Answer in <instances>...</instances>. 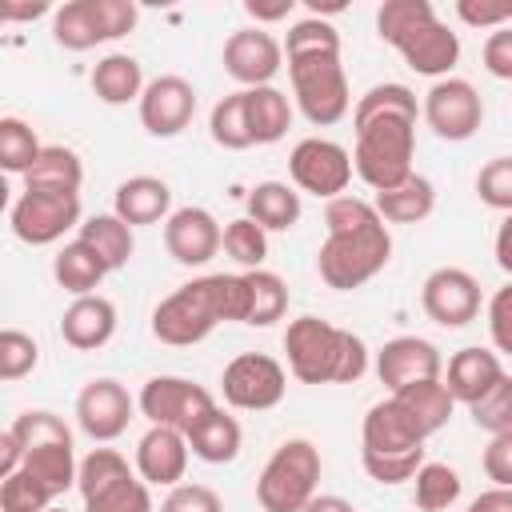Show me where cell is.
Returning a JSON list of instances; mask_svg holds the SVG:
<instances>
[{
  "label": "cell",
  "instance_id": "36",
  "mask_svg": "<svg viewBox=\"0 0 512 512\" xmlns=\"http://www.w3.org/2000/svg\"><path fill=\"white\" fill-rule=\"evenodd\" d=\"M128 476H136V472L128 468V460H124L116 448H92V452L80 460V472H76L80 500H96L100 492L124 484Z\"/></svg>",
  "mask_w": 512,
  "mask_h": 512
},
{
  "label": "cell",
  "instance_id": "54",
  "mask_svg": "<svg viewBox=\"0 0 512 512\" xmlns=\"http://www.w3.org/2000/svg\"><path fill=\"white\" fill-rule=\"evenodd\" d=\"M472 508L476 512H512V488H488V492H480L476 500H472Z\"/></svg>",
  "mask_w": 512,
  "mask_h": 512
},
{
  "label": "cell",
  "instance_id": "8",
  "mask_svg": "<svg viewBox=\"0 0 512 512\" xmlns=\"http://www.w3.org/2000/svg\"><path fill=\"white\" fill-rule=\"evenodd\" d=\"M288 80H292L296 108L304 112L308 124L328 128V124H340L348 116L352 92H348V76H344L340 52L288 56Z\"/></svg>",
  "mask_w": 512,
  "mask_h": 512
},
{
  "label": "cell",
  "instance_id": "51",
  "mask_svg": "<svg viewBox=\"0 0 512 512\" xmlns=\"http://www.w3.org/2000/svg\"><path fill=\"white\" fill-rule=\"evenodd\" d=\"M480 60H484L488 76H496V80H512V24L488 32V40H484V48H480Z\"/></svg>",
  "mask_w": 512,
  "mask_h": 512
},
{
  "label": "cell",
  "instance_id": "52",
  "mask_svg": "<svg viewBox=\"0 0 512 512\" xmlns=\"http://www.w3.org/2000/svg\"><path fill=\"white\" fill-rule=\"evenodd\" d=\"M484 476L496 488H512V432H500L484 448Z\"/></svg>",
  "mask_w": 512,
  "mask_h": 512
},
{
  "label": "cell",
  "instance_id": "14",
  "mask_svg": "<svg viewBox=\"0 0 512 512\" xmlns=\"http://www.w3.org/2000/svg\"><path fill=\"white\" fill-rule=\"evenodd\" d=\"M420 116L428 120V128L440 136V140H472L476 128L484 124V100L480 92L460 80V76H444L436 80L428 92H424V104H420Z\"/></svg>",
  "mask_w": 512,
  "mask_h": 512
},
{
  "label": "cell",
  "instance_id": "33",
  "mask_svg": "<svg viewBox=\"0 0 512 512\" xmlns=\"http://www.w3.org/2000/svg\"><path fill=\"white\" fill-rule=\"evenodd\" d=\"M20 468H24L36 484H44L52 496H64V492L76 484L80 460H76L72 440H60V444H36V448H28V456H24Z\"/></svg>",
  "mask_w": 512,
  "mask_h": 512
},
{
  "label": "cell",
  "instance_id": "32",
  "mask_svg": "<svg viewBox=\"0 0 512 512\" xmlns=\"http://www.w3.org/2000/svg\"><path fill=\"white\" fill-rule=\"evenodd\" d=\"M244 104H248V128L256 144H276L284 140V132L292 128V104L276 84L264 88H244Z\"/></svg>",
  "mask_w": 512,
  "mask_h": 512
},
{
  "label": "cell",
  "instance_id": "58",
  "mask_svg": "<svg viewBox=\"0 0 512 512\" xmlns=\"http://www.w3.org/2000/svg\"><path fill=\"white\" fill-rule=\"evenodd\" d=\"M44 512H68V508H60V504H52V508H44Z\"/></svg>",
  "mask_w": 512,
  "mask_h": 512
},
{
  "label": "cell",
  "instance_id": "40",
  "mask_svg": "<svg viewBox=\"0 0 512 512\" xmlns=\"http://www.w3.org/2000/svg\"><path fill=\"white\" fill-rule=\"evenodd\" d=\"M224 252H228L244 272L264 268V260H268V232H264L256 220L236 216V220L224 224Z\"/></svg>",
  "mask_w": 512,
  "mask_h": 512
},
{
  "label": "cell",
  "instance_id": "47",
  "mask_svg": "<svg viewBox=\"0 0 512 512\" xmlns=\"http://www.w3.org/2000/svg\"><path fill=\"white\" fill-rule=\"evenodd\" d=\"M84 512H152V488L140 476H128L96 500H84Z\"/></svg>",
  "mask_w": 512,
  "mask_h": 512
},
{
  "label": "cell",
  "instance_id": "49",
  "mask_svg": "<svg viewBox=\"0 0 512 512\" xmlns=\"http://www.w3.org/2000/svg\"><path fill=\"white\" fill-rule=\"evenodd\" d=\"M456 16L468 28H508L512 24V0H456Z\"/></svg>",
  "mask_w": 512,
  "mask_h": 512
},
{
  "label": "cell",
  "instance_id": "9",
  "mask_svg": "<svg viewBox=\"0 0 512 512\" xmlns=\"http://www.w3.org/2000/svg\"><path fill=\"white\" fill-rule=\"evenodd\" d=\"M136 28L132 0H68L52 12V40L68 52H88L96 44L120 40Z\"/></svg>",
  "mask_w": 512,
  "mask_h": 512
},
{
  "label": "cell",
  "instance_id": "17",
  "mask_svg": "<svg viewBox=\"0 0 512 512\" xmlns=\"http://www.w3.org/2000/svg\"><path fill=\"white\" fill-rule=\"evenodd\" d=\"M284 68V44L264 28H236L224 40V72L244 88H264Z\"/></svg>",
  "mask_w": 512,
  "mask_h": 512
},
{
  "label": "cell",
  "instance_id": "27",
  "mask_svg": "<svg viewBox=\"0 0 512 512\" xmlns=\"http://www.w3.org/2000/svg\"><path fill=\"white\" fill-rule=\"evenodd\" d=\"M392 400L416 420V428H420L424 436L440 432V428L452 420V408H456V396L448 392V384H444L440 376H436V380H416V384L392 392Z\"/></svg>",
  "mask_w": 512,
  "mask_h": 512
},
{
  "label": "cell",
  "instance_id": "50",
  "mask_svg": "<svg viewBox=\"0 0 512 512\" xmlns=\"http://www.w3.org/2000/svg\"><path fill=\"white\" fill-rule=\"evenodd\" d=\"M488 332H492L496 352L512 356V280L504 288H496L488 300Z\"/></svg>",
  "mask_w": 512,
  "mask_h": 512
},
{
  "label": "cell",
  "instance_id": "44",
  "mask_svg": "<svg viewBox=\"0 0 512 512\" xmlns=\"http://www.w3.org/2000/svg\"><path fill=\"white\" fill-rule=\"evenodd\" d=\"M468 412H472V424L484 428L488 436L512 432V376L504 372V380H500L492 392H484Z\"/></svg>",
  "mask_w": 512,
  "mask_h": 512
},
{
  "label": "cell",
  "instance_id": "59",
  "mask_svg": "<svg viewBox=\"0 0 512 512\" xmlns=\"http://www.w3.org/2000/svg\"><path fill=\"white\" fill-rule=\"evenodd\" d=\"M464 512H476V508H472V504H468V508H464Z\"/></svg>",
  "mask_w": 512,
  "mask_h": 512
},
{
  "label": "cell",
  "instance_id": "20",
  "mask_svg": "<svg viewBox=\"0 0 512 512\" xmlns=\"http://www.w3.org/2000/svg\"><path fill=\"white\" fill-rule=\"evenodd\" d=\"M444 372V356L424 336H396L376 352V376L388 392H400L416 380H436Z\"/></svg>",
  "mask_w": 512,
  "mask_h": 512
},
{
  "label": "cell",
  "instance_id": "16",
  "mask_svg": "<svg viewBox=\"0 0 512 512\" xmlns=\"http://www.w3.org/2000/svg\"><path fill=\"white\" fill-rule=\"evenodd\" d=\"M132 412H136V400H132L128 388H124L120 380H112V376L88 380V384L80 388V396H76V424H80L84 436H92V440H100V444L124 436Z\"/></svg>",
  "mask_w": 512,
  "mask_h": 512
},
{
  "label": "cell",
  "instance_id": "12",
  "mask_svg": "<svg viewBox=\"0 0 512 512\" xmlns=\"http://www.w3.org/2000/svg\"><path fill=\"white\" fill-rule=\"evenodd\" d=\"M352 152L336 140L324 136H308L292 148L288 156V176L300 192H312L320 200H336L344 196V188L352 184Z\"/></svg>",
  "mask_w": 512,
  "mask_h": 512
},
{
  "label": "cell",
  "instance_id": "39",
  "mask_svg": "<svg viewBox=\"0 0 512 512\" xmlns=\"http://www.w3.org/2000/svg\"><path fill=\"white\" fill-rule=\"evenodd\" d=\"M40 152H44V144L36 140L32 124H24L20 116H0V164H4V172L24 176Z\"/></svg>",
  "mask_w": 512,
  "mask_h": 512
},
{
  "label": "cell",
  "instance_id": "37",
  "mask_svg": "<svg viewBox=\"0 0 512 512\" xmlns=\"http://www.w3.org/2000/svg\"><path fill=\"white\" fill-rule=\"evenodd\" d=\"M412 484H416V492H412V500H416V508L420 512H448L456 500H460V472L452 468V464H440V460H428L416 476H412Z\"/></svg>",
  "mask_w": 512,
  "mask_h": 512
},
{
  "label": "cell",
  "instance_id": "26",
  "mask_svg": "<svg viewBox=\"0 0 512 512\" xmlns=\"http://www.w3.org/2000/svg\"><path fill=\"white\" fill-rule=\"evenodd\" d=\"M92 92H96V100L100 104H112V108H120V104H140V96H144V68H140V60L136 56H128V52H108L104 60H96V68H92Z\"/></svg>",
  "mask_w": 512,
  "mask_h": 512
},
{
  "label": "cell",
  "instance_id": "6",
  "mask_svg": "<svg viewBox=\"0 0 512 512\" xmlns=\"http://www.w3.org/2000/svg\"><path fill=\"white\" fill-rule=\"evenodd\" d=\"M392 260V236L388 224L380 220V212L356 228H340L328 232L320 252H316V272L328 288L336 292H352L360 284H368L372 276H380Z\"/></svg>",
  "mask_w": 512,
  "mask_h": 512
},
{
  "label": "cell",
  "instance_id": "11",
  "mask_svg": "<svg viewBox=\"0 0 512 512\" xmlns=\"http://www.w3.org/2000/svg\"><path fill=\"white\" fill-rule=\"evenodd\" d=\"M220 392H224V404H232L240 412H268L284 400L288 372L268 352H240L224 364Z\"/></svg>",
  "mask_w": 512,
  "mask_h": 512
},
{
  "label": "cell",
  "instance_id": "41",
  "mask_svg": "<svg viewBox=\"0 0 512 512\" xmlns=\"http://www.w3.org/2000/svg\"><path fill=\"white\" fill-rule=\"evenodd\" d=\"M8 428H12V436L20 440L24 456H28V448H36V444H60V440H72V428L64 424V416L44 412V408H28V412H20Z\"/></svg>",
  "mask_w": 512,
  "mask_h": 512
},
{
  "label": "cell",
  "instance_id": "57",
  "mask_svg": "<svg viewBox=\"0 0 512 512\" xmlns=\"http://www.w3.org/2000/svg\"><path fill=\"white\" fill-rule=\"evenodd\" d=\"M44 12H48V4H4V8H0L4 20H36V16H44Z\"/></svg>",
  "mask_w": 512,
  "mask_h": 512
},
{
  "label": "cell",
  "instance_id": "34",
  "mask_svg": "<svg viewBox=\"0 0 512 512\" xmlns=\"http://www.w3.org/2000/svg\"><path fill=\"white\" fill-rule=\"evenodd\" d=\"M80 184H84V164L64 144H44L36 164L24 172V188H40V192H80Z\"/></svg>",
  "mask_w": 512,
  "mask_h": 512
},
{
  "label": "cell",
  "instance_id": "55",
  "mask_svg": "<svg viewBox=\"0 0 512 512\" xmlns=\"http://www.w3.org/2000/svg\"><path fill=\"white\" fill-rule=\"evenodd\" d=\"M244 12L256 20V28H260V20L264 24H272V20H284L288 12H292V0H280V4H256V0H248L244 4Z\"/></svg>",
  "mask_w": 512,
  "mask_h": 512
},
{
  "label": "cell",
  "instance_id": "2",
  "mask_svg": "<svg viewBox=\"0 0 512 512\" xmlns=\"http://www.w3.org/2000/svg\"><path fill=\"white\" fill-rule=\"evenodd\" d=\"M248 316V288L244 276L208 272L188 284H180L172 296H164L152 312V336L172 348H192L216 332V324H244Z\"/></svg>",
  "mask_w": 512,
  "mask_h": 512
},
{
  "label": "cell",
  "instance_id": "21",
  "mask_svg": "<svg viewBox=\"0 0 512 512\" xmlns=\"http://www.w3.org/2000/svg\"><path fill=\"white\" fill-rule=\"evenodd\" d=\"M188 436L180 428H164L152 424L140 440H136V476L148 488H176L188 472Z\"/></svg>",
  "mask_w": 512,
  "mask_h": 512
},
{
  "label": "cell",
  "instance_id": "46",
  "mask_svg": "<svg viewBox=\"0 0 512 512\" xmlns=\"http://www.w3.org/2000/svg\"><path fill=\"white\" fill-rule=\"evenodd\" d=\"M476 196L504 216L512 212V156H492L476 172Z\"/></svg>",
  "mask_w": 512,
  "mask_h": 512
},
{
  "label": "cell",
  "instance_id": "5",
  "mask_svg": "<svg viewBox=\"0 0 512 512\" xmlns=\"http://www.w3.org/2000/svg\"><path fill=\"white\" fill-rule=\"evenodd\" d=\"M424 432L416 420L388 396L368 408L364 428H360V464L376 484H404L412 480L428 460H424Z\"/></svg>",
  "mask_w": 512,
  "mask_h": 512
},
{
  "label": "cell",
  "instance_id": "1",
  "mask_svg": "<svg viewBox=\"0 0 512 512\" xmlns=\"http://www.w3.org/2000/svg\"><path fill=\"white\" fill-rule=\"evenodd\" d=\"M416 92L408 84H372L352 112V168L372 192H388L412 176L416 156Z\"/></svg>",
  "mask_w": 512,
  "mask_h": 512
},
{
  "label": "cell",
  "instance_id": "56",
  "mask_svg": "<svg viewBox=\"0 0 512 512\" xmlns=\"http://www.w3.org/2000/svg\"><path fill=\"white\" fill-rule=\"evenodd\" d=\"M300 512H356V508H352L344 496H332V492H316V496H312V500H308Z\"/></svg>",
  "mask_w": 512,
  "mask_h": 512
},
{
  "label": "cell",
  "instance_id": "48",
  "mask_svg": "<svg viewBox=\"0 0 512 512\" xmlns=\"http://www.w3.org/2000/svg\"><path fill=\"white\" fill-rule=\"evenodd\" d=\"M160 512H224V500L208 484H176L160 500Z\"/></svg>",
  "mask_w": 512,
  "mask_h": 512
},
{
  "label": "cell",
  "instance_id": "45",
  "mask_svg": "<svg viewBox=\"0 0 512 512\" xmlns=\"http://www.w3.org/2000/svg\"><path fill=\"white\" fill-rule=\"evenodd\" d=\"M40 364V348L28 332L20 328H4L0 332V380H24L32 368Z\"/></svg>",
  "mask_w": 512,
  "mask_h": 512
},
{
  "label": "cell",
  "instance_id": "4",
  "mask_svg": "<svg viewBox=\"0 0 512 512\" xmlns=\"http://www.w3.org/2000/svg\"><path fill=\"white\" fill-rule=\"evenodd\" d=\"M376 32L420 76L444 80L460 60V36L436 16L428 0H384L376 12Z\"/></svg>",
  "mask_w": 512,
  "mask_h": 512
},
{
  "label": "cell",
  "instance_id": "38",
  "mask_svg": "<svg viewBox=\"0 0 512 512\" xmlns=\"http://www.w3.org/2000/svg\"><path fill=\"white\" fill-rule=\"evenodd\" d=\"M208 132H212V140H216L220 148H228V152H244V148L256 144V140H252V128H248L244 88L232 92V96H224V100H216V108H212V116H208Z\"/></svg>",
  "mask_w": 512,
  "mask_h": 512
},
{
  "label": "cell",
  "instance_id": "22",
  "mask_svg": "<svg viewBox=\"0 0 512 512\" xmlns=\"http://www.w3.org/2000/svg\"><path fill=\"white\" fill-rule=\"evenodd\" d=\"M60 336L76 352H96L116 336V304L100 292L76 296L60 316Z\"/></svg>",
  "mask_w": 512,
  "mask_h": 512
},
{
  "label": "cell",
  "instance_id": "19",
  "mask_svg": "<svg viewBox=\"0 0 512 512\" xmlns=\"http://www.w3.org/2000/svg\"><path fill=\"white\" fill-rule=\"evenodd\" d=\"M164 248H168V256L176 264L200 268L224 248V228L216 224V216L208 208L184 204L164 220Z\"/></svg>",
  "mask_w": 512,
  "mask_h": 512
},
{
  "label": "cell",
  "instance_id": "13",
  "mask_svg": "<svg viewBox=\"0 0 512 512\" xmlns=\"http://www.w3.org/2000/svg\"><path fill=\"white\" fill-rule=\"evenodd\" d=\"M136 408H140V416L148 424H164V428L188 432L200 416H208L216 408V400L196 380H184V376H152V380H144V388L136 396Z\"/></svg>",
  "mask_w": 512,
  "mask_h": 512
},
{
  "label": "cell",
  "instance_id": "10",
  "mask_svg": "<svg viewBox=\"0 0 512 512\" xmlns=\"http://www.w3.org/2000/svg\"><path fill=\"white\" fill-rule=\"evenodd\" d=\"M12 236L20 244L44 248L64 240V232L80 228V192H40V188H24L8 212Z\"/></svg>",
  "mask_w": 512,
  "mask_h": 512
},
{
  "label": "cell",
  "instance_id": "35",
  "mask_svg": "<svg viewBox=\"0 0 512 512\" xmlns=\"http://www.w3.org/2000/svg\"><path fill=\"white\" fill-rule=\"evenodd\" d=\"M244 276V288H248V316L244 324L252 328H268L276 320H284L288 312V284L268 272V268H252V272H240Z\"/></svg>",
  "mask_w": 512,
  "mask_h": 512
},
{
  "label": "cell",
  "instance_id": "24",
  "mask_svg": "<svg viewBox=\"0 0 512 512\" xmlns=\"http://www.w3.org/2000/svg\"><path fill=\"white\" fill-rule=\"evenodd\" d=\"M112 212L132 228L160 224L172 216V188L160 176H128L112 196Z\"/></svg>",
  "mask_w": 512,
  "mask_h": 512
},
{
  "label": "cell",
  "instance_id": "3",
  "mask_svg": "<svg viewBox=\"0 0 512 512\" xmlns=\"http://www.w3.org/2000/svg\"><path fill=\"white\" fill-rule=\"evenodd\" d=\"M288 372L300 384H356L368 372V344L320 316H296L284 328Z\"/></svg>",
  "mask_w": 512,
  "mask_h": 512
},
{
  "label": "cell",
  "instance_id": "25",
  "mask_svg": "<svg viewBox=\"0 0 512 512\" xmlns=\"http://www.w3.org/2000/svg\"><path fill=\"white\" fill-rule=\"evenodd\" d=\"M184 436H188L192 456L204 460V464H232L240 456V444H244V432H240L236 416H228L220 404L208 416H200Z\"/></svg>",
  "mask_w": 512,
  "mask_h": 512
},
{
  "label": "cell",
  "instance_id": "7",
  "mask_svg": "<svg viewBox=\"0 0 512 512\" xmlns=\"http://www.w3.org/2000/svg\"><path fill=\"white\" fill-rule=\"evenodd\" d=\"M320 468V448L312 440H284L256 476V504L264 512H300L316 496Z\"/></svg>",
  "mask_w": 512,
  "mask_h": 512
},
{
  "label": "cell",
  "instance_id": "29",
  "mask_svg": "<svg viewBox=\"0 0 512 512\" xmlns=\"http://www.w3.org/2000/svg\"><path fill=\"white\" fill-rule=\"evenodd\" d=\"M76 236L108 264V272H120L128 260H132V252H136V240H132V224H124L116 212H100V216H88L80 228H76Z\"/></svg>",
  "mask_w": 512,
  "mask_h": 512
},
{
  "label": "cell",
  "instance_id": "30",
  "mask_svg": "<svg viewBox=\"0 0 512 512\" xmlns=\"http://www.w3.org/2000/svg\"><path fill=\"white\" fill-rule=\"evenodd\" d=\"M52 276H56V284H60L64 292H72V296H92V292L100 288V280L108 276V264L76 236V240H68V244L52 256Z\"/></svg>",
  "mask_w": 512,
  "mask_h": 512
},
{
  "label": "cell",
  "instance_id": "53",
  "mask_svg": "<svg viewBox=\"0 0 512 512\" xmlns=\"http://www.w3.org/2000/svg\"><path fill=\"white\" fill-rule=\"evenodd\" d=\"M492 256H496V264L512 276V212L500 220V228H496V240H492Z\"/></svg>",
  "mask_w": 512,
  "mask_h": 512
},
{
  "label": "cell",
  "instance_id": "23",
  "mask_svg": "<svg viewBox=\"0 0 512 512\" xmlns=\"http://www.w3.org/2000/svg\"><path fill=\"white\" fill-rule=\"evenodd\" d=\"M500 380H504L500 356H496L492 348H480V344L460 348V352L448 360V376H444V384H448V392L456 396V404H468V408H472L484 392H492Z\"/></svg>",
  "mask_w": 512,
  "mask_h": 512
},
{
  "label": "cell",
  "instance_id": "15",
  "mask_svg": "<svg viewBox=\"0 0 512 512\" xmlns=\"http://www.w3.org/2000/svg\"><path fill=\"white\" fill-rule=\"evenodd\" d=\"M420 308L440 328H464L480 316V284L472 272L444 264L420 284Z\"/></svg>",
  "mask_w": 512,
  "mask_h": 512
},
{
  "label": "cell",
  "instance_id": "28",
  "mask_svg": "<svg viewBox=\"0 0 512 512\" xmlns=\"http://www.w3.org/2000/svg\"><path fill=\"white\" fill-rule=\"evenodd\" d=\"M372 204H376V212H380L384 224H420L436 208V188H432L428 176H416L412 172L404 184H396L388 192H376Z\"/></svg>",
  "mask_w": 512,
  "mask_h": 512
},
{
  "label": "cell",
  "instance_id": "42",
  "mask_svg": "<svg viewBox=\"0 0 512 512\" xmlns=\"http://www.w3.org/2000/svg\"><path fill=\"white\" fill-rule=\"evenodd\" d=\"M304 52H340V32L316 12L296 20L284 36V56H304Z\"/></svg>",
  "mask_w": 512,
  "mask_h": 512
},
{
  "label": "cell",
  "instance_id": "43",
  "mask_svg": "<svg viewBox=\"0 0 512 512\" xmlns=\"http://www.w3.org/2000/svg\"><path fill=\"white\" fill-rule=\"evenodd\" d=\"M52 492L44 484H36L24 468H16L12 476L0 480V512H44L52 508Z\"/></svg>",
  "mask_w": 512,
  "mask_h": 512
},
{
  "label": "cell",
  "instance_id": "31",
  "mask_svg": "<svg viewBox=\"0 0 512 512\" xmlns=\"http://www.w3.org/2000/svg\"><path fill=\"white\" fill-rule=\"evenodd\" d=\"M248 220H256L264 232H288L300 220V192L284 180H260L248 192Z\"/></svg>",
  "mask_w": 512,
  "mask_h": 512
},
{
  "label": "cell",
  "instance_id": "18",
  "mask_svg": "<svg viewBox=\"0 0 512 512\" xmlns=\"http://www.w3.org/2000/svg\"><path fill=\"white\" fill-rule=\"evenodd\" d=\"M196 116V88L184 76H156L148 80L144 96H140V124L148 136L168 140L180 136Z\"/></svg>",
  "mask_w": 512,
  "mask_h": 512
}]
</instances>
